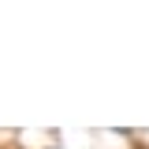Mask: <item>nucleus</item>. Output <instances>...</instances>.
Instances as JSON below:
<instances>
[]
</instances>
